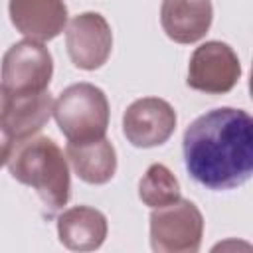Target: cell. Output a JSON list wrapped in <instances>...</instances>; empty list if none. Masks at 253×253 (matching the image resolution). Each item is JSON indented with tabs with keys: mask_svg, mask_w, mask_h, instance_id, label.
<instances>
[{
	"mask_svg": "<svg viewBox=\"0 0 253 253\" xmlns=\"http://www.w3.org/2000/svg\"><path fill=\"white\" fill-rule=\"evenodd\" d=\"M182 152L200 186L213 192L239 188L253 172V119L243 109H211L188 125Z\"/></svg>",
	"mask_w": 253,
	"mask_h": 253,
	"instance_id": "obj_1",
	"label": "cell"
},
{
	"mask_svg": "<svg viewBox=\"0 0 253 253\" xmlns=\"http://www.w3.org/2000/svg\"><path fill=\"white\" fill-rule=\"evenodd\" d=\"M6 166L14 180L36 190L47 217L55 215L69 202V164L53 138L34 134L16 142Z\"/></svg>",
	"mask_w": 253,
	"mask_h": 253,
	"instance_id": "obj_2",
	"label": "cell"
},
{
	"mask_svg": "<svg viewBox=\"0 0 253 253\" xmlns=\"http://www.w3.org/2000/svg\"><path fill=\"white\" fill-rule=\"evenodd\" d=\"M53 117L69 142L103 138L109 126L107 95L93 83H73L55 99Z\"/></svg>",
	"mask_w": 253,
	"mask_h": 253,
	"instance_id": "obj_3",
	"label": "cell"
},
{
	"mask_svg": "<svg viewBox=\"0 0 253 253\" xmlns=\"http://www.w3.org/2000/svg\"><path fill=\"white\" fill-rule=\"evenodd\" d=\"M204 215L190 200L152 208L150 247L156 253H196L202 245Z\"/></svg>",
	"mask_w": 253,
	"mask_h": 253,
	"instance_id": "obj_4",
	"label": "cell"
},
{
	"mask_svg": "<svg viewBox=\"0 0 253 253\" xmlns=\"http://www.w3.org/2000/svg\"><path fill=\"white\" fill-rule=\"evenodd\" d=\"M53 59L42 42L22 40L8 47L2 57L0 79L12 95H36L49 87Z\"/></svg>",
	"mask_w": 253,
	"mask_h": 253,
	"instance_id": "obj_5",
	"label": "cell"
},
{
	"mask_svg": "<svg viewBox=\"0 0 253 253\" xmlns=\"http://www.w3.org/2000/svg\"><path fill=\"white\" fill-rule=\"evenodd\" d=\"M241 77V63L237 53L225 42H206L194 49L188 63V87L208 93H229Z\"/></svg>",
	"mask_w": 253,
	"mask_h": 253,
	"instance_id": "obj_6",
	"label": "cell"
},
{
	"mask_svg": "<svg viewBox=\"0 0 253 253\" xmlns=\"http://www.w3.org/2000/svg\"><path fill=\"white\" fill-rule=\"evenodd\" d=\"M65 47L75 67L93 71L107 63L113 49V32L99 12L73 16L65 26Z\"/></svg>",
	"mask_w": 253,
	"mask_h": 253,
	"instance_id": "obj_7",
	"label": "cell"
},
{
	"mask_svg": "<svg viewBox=\"0 0 253 253\" xmlns=\"http://www.w3.org/2000/svg\"><path fill=\"white\" fill-rule=\"evenodd\" d=\"M176 111L158 97H142L130 103L123 115V132L136 148L164 144L176 130Z\"/></svg>",
	"mask_w": 253,
	"mask_h": 253,
	"instance_id": "obj_8",
	"label": "cell"
},
{
	"mask_svg": "<svg viewBox=\"0 0 253 253\" xmlns=\"http://www.w3.org/2000/svg\"><path fill=\"white\" fill-rule=\"evenodd\" d=\"M12 26L34 42H49L67 26V6L63 0H10Z\"/></svg>",
	"mask_w": 253,
	"mask_h": 253,
	"instance_id": "obj_9",
	"label": "cell"
},
{
	"mask_svg": "<svg viewBox=\"0 0 253 253\" xmlns=\"http://www.w3.org/2000/svg\"><path fill=\"white\" fill-rule=\"evenodd\" d=\"M213 20L211 0H162L160 24L176 43L200 42Z\"/></svg>",
	"mask_w": 253,
	"mask_h": 253,
	"instance_id": "obj_10",
	"label": "cell"
},
{
	"mask_svg": "<svg viewBox=\"0 0 253 253\" xmlns=\"http://www.w3.org/2000/svg\"><path fill=\"white\" fill-rule=\"evenodd\" d=\"M107 217L91 206H73L59 213L57 235L71 251H95L107 237Z\"/></svg>",
	"mask_w": 253,
	"mask_h": 253,
	"instance_id": "obj_11",
	"label": "cell"
},
{
	"mask_svg": "<svg viewBox=\"0 0 253 253\" xmlns=\"http://www.w3.org/2000/svg\"><path fill=\"white\" fill-rule=\"evenodd\" d=\"M65 156L73 172L93 186L107 184L117 172V152L105 136L85 142H67Z\"/></svg>",
	"mask_w": 253,
	"mask_h": 253,
	"instance_id": "obj_12",
	"label": "cell"
},
{
	"mask_svg": "<svg viewBox=\"0 0 253 253\" xmlns=\"http://www.w3.org/2000/svg\"><path fill=\"white\" fill-rule=\"evenodd\" d=\"M53 103L55 101L49 91L36 95H12V107L8 111L4 128L10 132L14 142L38 134L53 115Z\"/></svg>",
	"mask_w": 253,
	"mask_h": 253,
	"instance_id": "obj_13",
	"label": "cell"
},
{
	"mask_svg": "<svg viewBox=\"0 0 253 253\" xmlns=\"http://www.w3.org/2000/svg\"><path fill=\"white\" fill-rule=\"evenodd\" d=\"M138 198L148 208H160L176 202L180 196L178 178L164 164H150L138 182Z\"/></svg>",
	"mask_w": 253,
	"mask_h": 253,
	"instance_id": "obj_14",
	"label": "cell"
},
{
	"mask_svg": "<svg viewBox=\"0 0 253 253\" xmlns=\"http://www.w3.org/2000/svg\"><path fill=\"white\" fill-rule=\"evenodd\" d=\"M14 144H16V142H14V138L10 136V132H8L4 126H0V168L8 162Z\"/></svg>",
	"mask_w": 253,
	"mask_h": 253,
	"instance_id": "obj_15",
	"label": "cell"
},
{
	"mask_svg": "<svg viewBox=\"0 0 253 253\" xmlns=\"http://www.w3.org/2000/svg\"><path fill=\"white\" fill-rule=\"evenodd\" d=\"M10 107H12V93L0 83V126H4Z\"/></svg>",
	"mask_w": 253,
	"mask_h": 253,
	"instance_id": "obj_16",
	"label": "cell"
}]
</instances>
